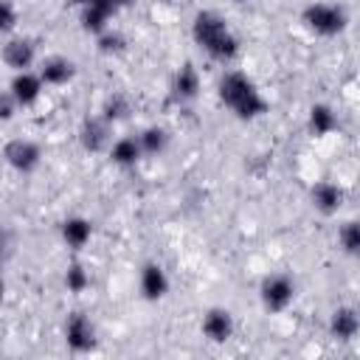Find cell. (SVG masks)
Here are the masks:
<instances>
[{
	"mask_svg": "<svg viewBox=\"0 0 360 360\" xmlns=\"http://www.w3.org/2000/svg\"><path fill=\"white\" fill-rule=\"evenodd\" d=\"M191 34H194L197 45L219 62H228L239 53V39L233 37V31L225 25V20L217 11H200L194 17Z\"/></svg>",
	"mask_w": 360,
	"mask_h": 360,
	"instance_id": "6da1fadb",
	"label": "cell"
},
{
	"mask_svg": "<svg viewBox=\"0 0 360 360\" xmlns=\"http://www.w3.org/2000/svg\"><path fill=\"white\" fill-rule=\"evenodd\" d=\"M219 98L239 118H259L267 110V101L259 87L239 70H231L219 79Z\"/></svg>",
	"mask_w": 360,
	"mask_h": 360,
	"instance_id": "7a4b0ae2",
	"label": "cell"
},
{
	"mask_svg": "<svg viewBox=\"0 0 360 360\" xmlns=\"http://www.w3.org/2000/svg\"><path fill=\"white\" fill-rule=\"evenodd\" d=\"M304 25L321 37H335L346 28V11L338 3H312L304 8Z\"/></svg>",
	"mask_w": 360,
	"mask_h": 360,
	"instance_id": "3957f363",
	"label": "cell"
},
{
	"mask_svg": "<svg viewBox=\"0 0 360 360\" xmlns=\"http://www.w3.org/2000/svg\"><path fill=\"white\" fill-rule=\"evenodd\" d=\"M259 295H262V304H264L267 312H284L295 298V284H292L290 276L276 273V276H267L262 281Z\"/></svg>",
	"mask_w": 360,
	"mask_h": 360,
	"instance_id": "277c9868",
	"label": "cell"
},
{
	"mask_svg": "<svg viewBox=\"0 0 360 360\" xmlns=\"http://www.w3.org/2000/svg\"><path fill=\"white\" fill-rule=\"evenodd\" d=\"M65 343L76 352V354H84L96 346V326L90 323L87 315L82 312H73L68 321H65Z\"/></svg>",
	"mask_w": 360,
	"mask_h": 360,
	"instance_id": "5b68a950",
	"label": "cell"
},
{
	"mask_svg": "<svg viewBox=\"0 0 360 360\" xmlns=\"http://www.w3.org/2000/svg\"><path fill=\"white\" fill-rule=\"evenodd\" d=\"M3 155H6V163L11 169H17V172H34L39 166V158H42L39 155V146L34 141H25V138L8 141L6 149H3Z\"/></svg>",
	"mask_w": 360,
	"mask_h": 360,
	"instance_id": "8992f818",
	"label": "cell"
},
{
	"mask_svg": "<svg viewBox=\"0 0 360 360\" xmlns=\"http://www.w3.org/2000/svg\"><path fill=\"white\" fill-rule=\"evenodd\" d=\"M42 76L39 73H31V70H17L14 73V79H11V84H8V93H11V98L20 104V107H28V104H34L37 98H39V93H42Z\"/></svg>",
	"mask_w": 360,
	"mask_h": 360,
	"instance_id": "52a82bcc",
	"label": "cell"
},
{
	"mask_svg": "<svg viewBox=\"0 0 360 360\" xmlns=\"http://www.w3.org/2000/svg\"><path fill=\"white\" fill-rule=\"evenodd\" d=\"M202 332H205L208 340L225 343V340L233 335V315H231L228 309H222V307L208 309L205 318H202Z\"/></svg>",
	"mask_w": 360,
	"mask_h": 360,
	"instance_id": "ba28073f",
	"label": "cell"
},
{
	"mask_svg": "<svg viewBox=\"0 0 360 360\" xmlns=\"http://www.w3.org/2000/svg\"><path fill=\"white\" fill-rule=\"evenodd\" d=\"M34 59H37V48L31 39L17 37V39H8L3 45V62L14 70H28L34 65Z\"/></svg>",
	"mask_w": 360,
	"mask_h": 360,
	"instance_id": "9c48e42d",
	"label": "cell"
},
{
	"mask_svg": "<svg viewBox=\"0 0 360 360\" xmlns=\"http://www.w3.org/2000/svg\"><path fill=\"white\" fill-rule=\"evenodd\" d=\"M141 292L149 301H158V298H163L169 292V276L158 262H146L143 264V270H141Z\"/></svg>",
	"mask_w": 360,
	"mask_h": 360,
	"instance_id": "30bf717a",
	"label": "cell"
},
{
	"mask_svg": "<svg viewBox=\"0 0 360 360\" xmlns=\"http://www.w3.org/2000/svg\"><path fill=\"white\" fill-rule=\"evenodd\" d=\"M309 197H312V205L321 211V214H335L338 208H340V202H343V191L332 183V180H321V183H315L312 186V191H309Z\"/></svg>",
	"mask_w": 360,
	"mask_h": 360,
	"instance_id": "8fae6325",
	"label": "cell"
},
{
	"mask_svg": "<svg viewBox=\"0 0 360 360\" xmlns=\"http://www.w3.org/2000/svg\"><path fill=\"white\" fill-rule=\"evenodd\" d=\"M329 332H332L338 340H352V338L360 332V312L352 309V307L335 309L332 318H329Z\"/></svg>",
	"mask_w": 360,
	"mask_h": 360,
	"instance_id": "7c38bea8",
	"label": "cell"
},
{
	"mask_svg": "<svg viewBox=\"0 0 360 360\" xmlns=\"http://www.w3.org/2000/svg\"><path fill=\"white\" fill-rule=\"evenodd\" d=\"M115 8H118V6H115L112 0H93V3L84 6V11H82L84 28L93 31V34H104V31H107V22H110V17H112Z\"/></svg>",
	"mask_w": 360,
	"mask_h": 360,
	"instance_id": "4fadbf2b",
	"label": "cell"
},
{
	"mask_svg": "<svg viewBox=\"0 0 360 360\" xmlns=\"http://www.w3.org/2000/svg\"><path fill=\"white\" fill-rule=\"evenodd\" d=\"M93 236V225L84 217H68L62 222V239L70 250H82Z\"/></svg>",
	"mask_w": 360,
	"mask_h": 360,
	"instance_id": "5bb4252c",
	"label": "cell"
},
{
	"mask_svg": "<svg viewBox=\"0 0 360 360\" xmlns=\"http://www.w3.org/2000/svg\"><path fill=\"white\" fill-rule=\"evenodd\" d=\"M73 73H76V68L65 56H48L39 68V76H42L45 84H65V82L73 79Z\"/></svg>",
	"mask_w": 360,
	"mask_h": 360,
	"instance_id": "9a60e30c",
	"label": "cell"
},
{
	"mask_svg": "<svg viewBox=\"0 0 360 360\" xmlns=\"http://www.w3.org/2000/svg\"><path fill=\"white\" fill-rule=\"evenodd\" d=\"M107 141H110V121L107 118H87L82 124V143H84V149L98 152V149L107 146Z\"/></svg>",
	"mask_w": 360,
	"mask_h": 360,
	"instance_id": "2e32d148",
	"label": "cell"
},
{
	"mask_svg": "<svg viewBox=\"0 0 360 360\" xmlns=\"http://www.w3.org/2000/svg\"><path fill=\"white\" fill-rule=\"evenodd\" d=\"M197 90H200V76H197V70H194L191 65H183V68L174 73V79H172V96H174L177 101H191V98L197 96Z\"/></svg>",
	"mask_w": 360,
	"mask_h": 360,
	"instance_id": "e0dca14e",
	"label": "cell"
},
{
	"mask_svg": "<svg viewBox=\"0 0 360 360\" xmlns=\"http://www.w3.org/2000/svg\"><path fill=\"white\" fill-rule=\"evenodd\" d=\"M141 155H143V146H141L138 138H118V141L110 146V158H112V163H118V166H135V163L141 160Z\"/></svg>",
	"mask_w": 360,
	"mask_h": 360,
	"instance_id": "ac0fdd59",
	"label": "cell"
},
{
	"mask_svg": "<svg viewBox=\"0 0 360 360\" xmlns=\"http://www.w3.org/2000/svg\"><path fill=\"white\" fill-rule=\"evenodd\" d=\"M309 127H312L315 135H329V132L338 127V118H335L332 107H326V104H315V107L309 110Z\"/></svg>",
	"mask_w": 360,
	"mask_h": 360,
	"instance_id": "d6986e66",
	"label": "cell"
},
{
	"mask_svg": "<svg viewBox=\"0 0 360 360\" xmlns=\"http://www.w3.org/2000/svg\"><path fill=\"white\" fill-rule=\"evenodd\" d=\"M138 141H141V146H143V155H158V152L166 149L169 135H166L163 127H146V129L138 135Z\"/></svg>",
	"mask_w": 360,
	"mask_h": 360,
	"instance_id": "ffe728a7",
	"label": "cell"
},
{
	"mask_svg": "<svg viewBox=\"0 0 360 360\" xmlns=\"http://www.w3.org/2000/svg\"><path fill=\"white\" fill-rule=\"evenodd\" d=\"M340 248L349 256H360V219H349L340 228Z\"/></svg>",
	"mask_w": 360,
	"mask_h": 360,
	"instance_id": "44dd1931",
	"label": "cell"
},
{
	"mask_svg": "<svg viewBox=\"0 0 360 360\" xmlns=\"http://www.w3.org/2000/svg\"><path fill=\"white\" fill-rule=\"evenodd\" d=\"M87 284H90L87 270H84L82 264H70V267H68V273H65V287H68L70 292H82Z\"/></svg>",
	"mask_w": 360,
	"mask_h": 360,
	"instance_id": "7402d4cb",
	"label": "cell"
},
{
	"mask_svg": "<svg viewBox=\"0 0 360 360\" xmlns=\"http://www.w3.org/2000/svg\"><path fill=\"white\" fill-rule=\"evenodd\" d=\"M127 112H129L127 98H121V96H110L107 98V104H104V118L107 121H121V118H127Z\"/></svg>",
	"mask_w": 360,
	"mask_h": 360,
	"instance_id": "603a6c76",
	"label": "cell"
},
{
	"mask_svg": "<svg viewBox=\"0 0 360 360\" xmlns=\"http://www.w3.org/2000/svg\"><path fill=\"white\" fill-rule=\"evenodd\" d=\"M14 25H17L14 3H11V0H3V3H0V28H3V34H8Z\"/></svg>",
	"mask_w": 360,
	"mask_h": 360,
	"instance_id": "cb8c5ba5",
	"label": "cell"
},
{
	"mask_svg": "<svg viewBox=\"0 0 360 360\" xmlns=\"http://www.w3.org/2000/svg\"><path fill=\"white\" fill-rule=\"evenodd\" d=\"M121 42H124L121 34H110V31H104V34L98 37L101 51H107V53H110V51H121Z\"/></svg>",
	"mask_w": 360,
	"mask_h": 360,
	"instance_id": "d4e9b609",
	"label": "cell"
},
{
	"mask_svg": "<svg viewBox=\"0 0 360 360\" xmlns=\"http://www.w3.org/2000/svg\"><path fill=\"white\" fill-rule=\"evenodd\" d=\"M70 3H76V6H82V8H84V6H90L93 0H70Z\"/></svg>",
	"mask_w": 360,
	"mask_h": 360,
	"instance_id": "484cf974",
	"label": "cell"
},
{
	"mask_svg": "<svg viewBox=\"0 0 360 360\" xmlns=\"http://www.w3.org/2000/svg\"><path fill=\"white\" fill-rule=\"evenodd\" d=\"M115 6H127V3H132V0H112Z\"/></svg>",
	"mask_w": 360,
	"mask_h": 360,
	"instance_id": "4316f807",
	"label": "cell"
}]
</instances>
